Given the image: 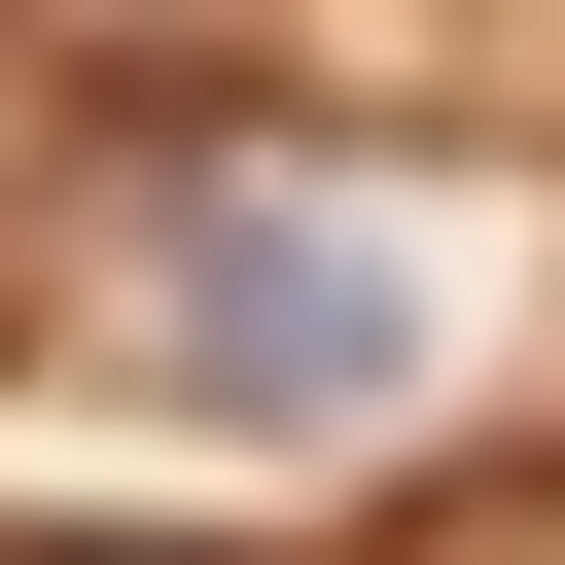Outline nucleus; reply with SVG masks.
<instances>
[{
    "label": "nucleus",
    "mask_w": 565,
    "mask_h": 565,
    "mask_svg": "<svg viewBox=\"0 0 565 565\" xmlns=\"http://www.w3.org/2000/svg\"><path fill=\"white\" fill-rule=\"evenodd\" d=\"M141 353L177 388H247V424H353V388H424V247H353V212H177V282H141Z\"/></svg>",
    "instance_id": "obj_1"
}]
</instances>
